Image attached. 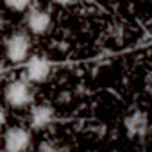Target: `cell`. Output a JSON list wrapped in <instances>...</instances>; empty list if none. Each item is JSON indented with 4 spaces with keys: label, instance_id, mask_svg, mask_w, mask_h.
<instances>
[{
    "label": "cell",
    "instance_id": "7",
    "mask_svg": "<svg viewBox=\"0 0 152 152\" xmlns=\"http://www.w3.org/2000/svg\"><path fill=\"white\" fill-rule=\"evenodd\" d=\"M54 122V109L50 106H45V104H38L31 109V115H29V124L32 129L36 131H41L45 127H48L50 124Z\"/></svg>",
    "mask_w": 152,
    "mask_h": 152
},
{
    "label": "cell",
    "instance_id": "2",
    "mask_svg": "<svg viewBox=\"0 0 152 152\" xmlns=\"http://www.w3.org/2000/svg\"><path fill=\"white\" fill-rule=\"evenodd\" d=\"M6 47V57L11 63H23L29 61V50H31V39L25 32H13L4 41Z\"/></svg>",
    "mask_w": 152,
    "mask_h": 152
},
{
    "label": "cell",
    "instance_id": "5",
    "mask_svg": "<svg viewBox=\"0 0 152 152\" xmlns=\"http://www.w3.org/2000/svg\"><path fill=\"white\" fill-rule=\"evenodd\" d=\"M52 25V18L50 15L45 11V9H39V7H31L29 13L25 15V27L29 29L31 34L34 36H43L48 32Z\"/></svg>",
    "mask_w": 152,
    "mask_h": 152
},
{
    "label": "cell",
    "instance_id": "6",
    "mask_svg": "<svg viewBox=\"0 0 152 152\" xmlns=\"http://www.w3.org/2000/svg\"><path fill=\"white\" fill-rule=\"evenodd\" d=\"M124 125H125L129 138H136V136L143 138L147 134V129H148V120H147V115L143 111H132L131 115L125 116Z\"/></svg>",
    "mask_w": 152,
    "mask_h": 152
},
{
    "label": "cell",
    "instance_id": "3",
    "mask_svg": "<svg viewBox=\"0 0 152 152\" xmlns=\"http://www.w3.org/2000/svg\"><path fill=\"white\" fill-rule=\"evenodd\" d=\"M50 61L45 56H32L25 63L23 68V79L31 84H41L50 75Z\"/></svg>",
    "mask_w": 152,
    "mask_h": 152
},
{
    "label": "cell",
    "instance_id": "9",
    "mask_svg": "<svg viewBox=\"0 0 152 152\" xmlns=\"http://www.w3.org/2000/svg\"><path fill=\"white\" fill-rule=\"evenodd\" d=\"M38 152H57V150H56V147H54L50 141H41Z\"/></svg>",
    "mask_w": 152,
    "mask_h": 152
},
{
    "label": "cell",
    "instance_id": "10",
    "mask_svg": "<svg viewBox=\"0 0 152 152\" xmlns=\"http://www.w3.org/2000/svg\"><path fill=\"white\" fill-rule=\"evenodd\" d=\"M70 97H72V95H70L68 91H61V93L57 95V102H59V104H64V102H68Z\"/></svg>",
    "mask_w": 152,
    "mask_h": 152
},
{
    "label": "cell",
    "instance_id": "4",
    "mask_svg": "<svg viewBox=\"0 0 152 152\" xmlns=\"http://www.w3.org/2000/svg\"><path fill=\"white\" fill-rule=\"evenodd\" d=\"M32 143V134L25 127H11L4 134L6 152H27Z\"/></svg>",
    "mask_w": 152,
    "mask_h": 152
},
{
    "label": "cell",
    "instance_id": "1",
    "mask_svg": "<svg viewBox=\"0 0 152 152\" xmlns=\"http://www.w3.org/2000/svg\"><path fill=\"white\" fill-rule=\"evenodd\" d=\"M4 99H6V104L13 109H23L31 106L34 100V91L31 83H27L25 79L9 83L4 90Z\"/></svg>",
    "mask_w": 152,
    "mask_h": 152
},
{
    "label": "cell",
    "instance_id": "8",
    "mask_svg": "<svg viewBox=\"0 0 152 152\" xmlns=\"http://www.w3.org/2000/svg\"><path fill=\"white\" fill-rule=\"evenodd\" d=\"M6 7L11 9V11H15V13H25L27 9H31V4L25 2V0H15V2H13V0H7Z\"/></svg>",
    "mask_w": 152,
    "mask_h": 152
}]
</instances>
